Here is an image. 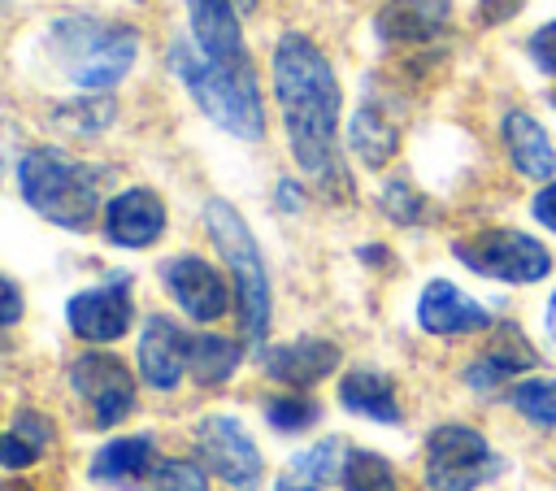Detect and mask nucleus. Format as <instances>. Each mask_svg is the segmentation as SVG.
Here are the masks:
<instances>
[{
  "instance_id": "20",
  "label": "nucleus",
  "mask_w": 556,
  "mask_h": 491,
  "mask_svg": "<svg viewBox=\"0 0 556 491\" xmlns=\"http://www.w3.org/2000/svg\"><path fill=\"white\" fill-rule=\"evenodd\" d=\"M348 148L361 156V165L382 169L395 156V148H400V130H395L391 117H382V109L361 104L352 113V122H348Z\"/></svg>"
},
{
  "instance_id": "21",
  "label": "nucleus",
  "mask_w": 556,
  "mask_h": 491,
  "mask_svg": "<svg viewBox=\"0 0 556 491\" xmlns=\"http://www.w3.org/2000/svg\"><path fill=\"white\" fill-rule=\"evenodd\" d=\"M152 469V439L148 435H130V439H113L91 456V478L109 482V487H126L135 478H143Z\"/></svg>"
},
{
  "instance_id": "13",
  "label": "nucleus",
  "mask_w": 556,
  "mask_h": 491,
  "mask_svg": "<svg viewBox=\"0 0 556 491\" xmlns=\"http://www.w3.org/2000/svg\"><path fill=\"white\" fill-rule=\"evenodd\" d=\"M417 326L426 335H443V339L447 335H478L491 326V313L478 300H469L456 282L434 278V282H426V291L417 300Z\"/></svg>"
},
{
  "instance_id": "8",
  "label": "nucleus",
  "mask_w": 556,
  "mask_h": 491,
  "mask_svg": "<svg viewBox=\"0 0 556 491\" xmlns=\"http://www.w3.org/2000/svg\"><path fill=\"white\" fill-rule=\"evenodd\" d=\"M70 382L87 400L96 426H117L135 408V374L113 352H83L70 361Z\"/></svg>"
},
{
  "instance_id": "25",
  "label": "nucleus",
  "mask_w": 556,
  "mask_h": 491,
  "mask_svg": "<svg viewBox=\"0 0 556 491\" xmlns=\"http://www.w3.org/2000/svg\"><path fill=\"white\" fill-rule=\"evenodd\" d=\"M339 482H343V491H395V469H391V461H382L378 452L348 448Z\"/></svg>"
},
{
  "instance_id": "35",
  "label": "nucleus",
  "mask_w": 556,
  "mask_h": 491,
  "mask_svg": "<svg viewBox=\"0 0 556 491\" xmlns=\"http://www.w3.org/2000/svg\"><path fill=\"white\" fill-rule=\"evenodd\" d=\"M517 9H521V0H478V17L486 26H500V22L517 17Z\"/></svg>"
},
{
  "instance_id": "22",
  "label": "nucleus",
  "mask_w": 556,
  "mask_h": 491,
  "mask_svg": "<svg viewBox=\"0 0 556 491\" xmlns=\"http://www.w3.org/2000/svg\"><path fill=\"white\" fill-rule=\"evenodd\" d=\"M534 365V352L521 343V335L508 326V339L504 343H495L491 352H482L473 365H465V382L473 387V391H491V387H500L504 378H513L517 369H530Z\"/></svg>"
},
{
  "instance_id": "15",
  "label": "nucleus",
  "mask_w": 556,
  "mask_h": 491,
  "mask_svg": "<svg viewBox=\"0 0 556 491\" xmlns=\"http://www.w3.org/2000/svg\"><path fill=\"white\" fill-rule=\"evenodd\" d=\"M191 13V30H195V48L217 61V65H248V48L239 35V9L230 0H187Z\"/></svg>"
},
{
  "instance_id": "1",
  "label": "nucleus",
  "mask_w": 556,
  "mask_h": 491,
  "mask_svg": "<svg viewBox=\"0 0 556 491\" xmlns=\"http://www.w3.org/2000/svg\"><path fill=\"white\" fill-rule=\"evenodd\" d=\"M274 96L282 109L295 165L308 178H317L326 191L352 196V182L343 178V161H339V109H343L339 78L326 52L300 30H287L274 43Z\"/></svg>"
},
{
  "instance_id": "37",
  "label": "nucleus",
  "mask_w": 556,
  "mask_h": 491,
  "mask_svg": "<svg viewBox=\"0 0 556 491\" xmlns=\"http://www.w3.org/2000/svg\"><path fill=\"white\" fill-rule=\"evenodd\" d=\"M543 326H547V335L556 339V291H552V300H547V317H543Z\"/></svg>"
},
{
  "instance_id": "28",
  "label": "nucleus",
  "mask_w": 556,
  "mask_h": 491,
  "mask_svg": "<svg viewBox=\"0 0 556 491\" xmlns=\"http://www.w3.org/2000/svg\"><path fill=\"white\" fill-rule=\"evenodd\" d=\"M148 491H208V474L191 461H161L148 478Z\"/></svg>"
},
{
  "instance_id": "9",
  "label": "nucleus",
  "mask_w": 556,
  "mask_h": 491,
  "mask_svg": "<svg viewBox=\"0 0 556 491\" xmlns=\"http://www.w3.org/2000/svg\"><path fill=\"white\" fill-rule=\"evenodd\" d=\"M130 274H109L100 287H87L65 300V322L87 343H113L130 330Z\"/></svg>"
},
{
  "instance_id": "12",
  "label": "nucleus",
  "mask_w": 556,
  "mask_h": 491,
  "mask_svg": "<svg viewBox=\"0 0 556 491\" xmlns=\"http://www.w3.org/2000/svg\"><path fill=\"white\" fill-rule=\"evenodd\" d=\"M165 235V204L152 187H126L104 204V239L117 248H152Z\"/></svg>"
},
{
  "instance_id": "33",
  "label": "nucleus",
  "mask_w": 556,
  "mask_h": 491,
  "mask_svg": "<svg viewBox=\"0 0 556 491\" xmlns=\"http://www.w3.org/2000/svg\"><path fill=\"white\" fill-rule=\"evenodd\" d=\"M22 322V291L0 274V335Z\"/></svg>"
},
{
  "instance_id": "2",
  "label": "nucleus",
  "mask_w": 556,
  "mask_h": 491,
  "mask_svg": "<svg viewBox=\"0 0 556 491\" xmlns=\"http://www.w3.org/2000/svg\"><path fill=\"white\" fill-rule=\"evenodd\" d=\"M109 182V169L87 165L70 156L65 148H30L17 161V187L22 200L65 230H87L100 213V191Z\"/></svg>"
},
{
  "instance_id": "29",
  "label": "nucleus",
  "mask_w": 556,
  "mask_h": 491,
  "mask_svg": "<svg viewBox=\"0 0 556 491\" xmlns=\"http://www.w3.org/2000/svg\"><path fill=\"white\" fill-rule=\"evenodd\" d=\"M70 130H78V135H96V130H104L109 122H113V100H74L70 109H61L56 113Z\"/></svg>"
},
{
  "instance_id": "16",
  "label": "nucleus",
  "mask_w": 556,
  "mask_h": 491,
  "mask_svg": "<svg viewBox=\"0 0 556 491\" xmlns=\"http://www.w3.org/2000/svg\"><path fill=\"white\" fill-rule=\"evenodd\" d=\"M500 139H504V152H508V161H513V169L521 178L547 182L556 174V148H552L547 130L539 126V117H530L526 109H508L504 113Z\"/></svg>"
},
{
  "instance_id": "32",
  "label": "nucleus",
  "mask_w": 556,
  "mask_h": 491,
  "mask_svg": "<svg viewBox=\"0 0 556 491\" xmlns=\"http://www.w3.org/2000/svg\"><path fill=\"white\" fill-rule=\"evenodd\" d=\"M43 452L26 439V435H17V430H9V435H0V465L4 469H26V465H35Z\"/></svg>"
},
{
  "instance_id": "14",
  "label": "nucleus",
  "mask_w": 556,
  "mask_h": 491,
  "mask_svg": "<svg viewBox=\"0 0 556 491\" xmlns=\"http://www.w3.org/2000/svg\"><path fill=\"white\" fill-rule=\"evenodd\" d=\"M187 343L191 335H182L169 317H148L139 330V378L152 391H174L187 369Z\"/></svg>"
},
{
  "instance_id": "5",
  "label": "nucleus",
  "mask_w": 556,
  "mask_h": 491,
  "mask_svg": "<svg viewBox=\"0 0 556 491\" xmlns=\"http://www.w3.org/2000/svg\"><path fill=\"white\" fill-rule=\"evenodd\" d=\"M204 226L222 252V261L230 265L235 274V300H239V326H243V343L248 348H261L265 343V330H269V274H265V261H261V248L248 230V222L235 213V204L226 200H208L204 204Z\"/></svg>"
},
{
  "instance_id": "11",
  "label": "nucleus",
  "mask_w": 556,
  "mask_h": 491,
  "mask_svg": "<svg viewBox=\"0 0 556 491\" xmlns=\"http://www.w3.org/2000/svg\"><path fill=\"white\" fill-rule=\"evenodd\" d=\"M161 282L191 322H217L230 309V287L204 256H191V252L169 256L161 265Z\"/></svg>"
},
{
  "instance_id": "27",
  "label": "nucleus",
  "mask_w": 556,
  "mask_h": 491,
  "mask_svg": "<svg viewBox=\"0 0 556 491\" xmlns=\"http://www.w3.org/2000/svg\"><path fill=\"white\" fill-rule=\"evenodd\" d=\"M378 209H382L391 222H400V226H413V222L426 217V200H421V191H417L408 178H391V182L378 191Z\"/></svg>"
},
{
  "instance_id": "18",
  "label": "nucleus",
  "mask_w": 556,
  "mask_h": 491,
  "mask_svg": "<svg viewBox=\"0 0 556 491\" xmlns=\"http://www.w3.org/2000/svg\"><path fill=\"white\" fill-rule=\"evenodd\" d=\"M452 22V0H382L374 26L387 43H426Z\"/></svg>"
},
{
  "instance_id": "6",
  "label": "nucleus",
  "mask_w": 556,
  "mask_h": 491,
  "mask_svg": "<svg viewBox=\"0 0 556 491\" xmlns=\"http://www.w3.org/2000/svg\"><path fill=\"white\" fill-rule=\"evenodd\" d=\"M500 469L504 461L491 452V443L473 426L447 421L430 430L426 439V487L430 491H473Z\"/></svg>"
},
{
  "instance_id": "26",
  "label": "nucleus",
  "mask_w": 556,
  "mask_h": 491,
  "mask_svg": "<svg viewBox=\"0 0 556 491\" xmlns=\"http://www.w3.org/2000/svg\"><path fill=\"white\" fill-rule=\"evenodd\" d=\"M513 408L534 426H556V378H526L513 387Z\"/></svg>"
},
{
  "instance_id": "23",
  "label": "nucleus",
  "mask_w": 556,
  "mask_h": 491,
  "mask_svg": "<svg viewBox=\"0 0 556 491\" xmlns=\"http://www.w3.org/2000/svg\"><path fill=\"white\" fill-rule=\"evenodd\" d=\"M239 356H243V348L226 335H191V343H187V369L195 374L200 387H222L235 374Z\"/></svg>"
},
{
  "instance_id": "39",
  "label": "nucleus",
  "mask_w": 556,
  "mask_h": 491,
  "mask_svg": "<svg viewBox=\"0 0 556 491\" xmlns=\"http://www.w3.org/2000/svg\"><path fill=\"white\" fill-rule=\"evenodd\" d=\"M278 491H321V487H295V482H278Z\"/></svg>"
},
{
  "instance_id": "34",
  "label": "nucleus",
  "mask_w": 556,
  "mask_h": 491,
  "mask_svg": "<svg viewBox=\"0 0 556 491\" xmlns=\"http://www.w3.org/2000/svg\"><path fill=\"white\" fill-rule=\"evenodd\" d=\"M530 213H534L539 226H547V230L556 235V182H547V187L530 200Z\"/></svg>"
},
{
  "instance_id": "4",
  "label": "nucleus",
  "mask_w": 556,
  "mask_h": 491,
  "mask_svg": "<svg viewBox=\"0 0 556 491\" xmlns=\"http://www.w3.org/2000/svg\"><path fill=\"white\" fill-rule=\"evenodd\" d=\"M48 48L70 83H78L87 91H109L130 74V65L139 56V35L126 22L70 13V17L52 22Z\"/></svg>"
},
{
  "instance_id": "41",
  "label": "nucleus",
  "mask_w": 556,
  "mask_h": 491,
  "mask_svg": "<svg viewBox=\"0 0 556 491\" xmlns=\"http://www.w3.org/2000/svg\"><path fill=\"white\" fill-rule=\"evenodd\" d=\"M552 104H556V91H552Z\"/></svg>"
},
{
  "instance_id": "40",
  "label": "nucleus",
  "mask_w": 556,
  "mask_h": 491,
  "mask_svg": "<svg viewBox=\"0 0 556 491\" xmlns=\"http://www.w3.org/2000/svg\"><path fill=\"white\" fill-rule=\"evenodd\" d=\"M0 169H4V139H0Z\"/></svg>"
},
{
  "instance_id": "17",
  "label": "nucleus",
  "mask_w": 556,
  "mask_h": 491,
  "mask_svg": "<svg viewBox=\"0 0 556 491\" xmlns=\"http://www.w3.org/2000/svg\"><path fill=\"white\" fill-rule=\"evenodd\" d=\"M334 369H339V348L330 339L304 335V339H291V343H278L265 352V374L287 387H313Z\"/></svg>"
},
{
  "instance_id": "31",
  "label": "nucleus",
  "mask_w": 556,
  "mask_h": 491,
  "mask_svg": "<svg viewBox=\"0 0 556 491\" xmlns=\"http://www.w3.org/2000/svg\"><path fill=\"white\" fill-rule=\"evenodd\" d=\"M526 52H530V61L539 65V74H547V78H556V17H552L547 26H539V30L530 35V43H526Z\"/></svg>"
},
{
  "instance_id": "24",
  "label": "nucleus",
  "mask_w": 556,
  "mask_h": 491,
  "mask_svg": "<svg viewBox=\"0 0 556 491\" xmlns=\"http://www.w3.org/2000/svg\"><path fill=\"white\" fill-rule=\"evenodd\" d=\"M343 456H348V448H343L339 439H321V443H313L308 452H300V456L287 465V474H282L278 482L321 487V482H330V478L343 474Z\"/></svg>"
},
{
  "instance_id": "19",
  "label": "nucleus",
  "mask_w": 556,
  "mask_h": 491,
  "mask_svg": "<svg viewBox=\"0 0 556 491\" xmlns=\"http://www.w3.org/2000/svg\"><path fill=\"white\" fill-rule=\"evenodd\" d=\"M339 404H343L348 413L369 417V421H387V426L400 421L395 382H391L387 374H378V369H352V374H343V382H339Z\"/></svg>"
},
{
  "instance_id": "30",
  "label": "nucleus",
  "mask_w": 556,
  "mask_h": 491,
  "mask_svg": "<svg viewBox=\"0 0 556 491\" xmlns=\"http://www.w3.org/2000/svg\"><path fill=\"white\" fill-rule=\"evenodd\" d=\"M265 417H269L274 430H308V426L317 421V404H313V400H295V395L269 400V404H265Z\"/></svg>"
},
{
  "instance_id": "3",
  "label": "nucleus",
  "mask_w": 556,
  "mask_h": 491,
  "mask_svg": "<svg viewBox=\"0 0 556 491\" xmlns=\"http://www.w3.org/2000/svg\"><path fill=\"white\" fill-rule=\"evenodd\" d=\"M169 70L182 78V87L191 91V100L208 113V122H217L226 135L256 143L265 135V104L252 78V65H217L208 61L191 39H174L169 43Z\"/></svg>"
},
{
  "instance_id": "10",
  "label": "nucleus",
  "mask_w": 556,
  "mask_h": 491,
  "mask_svg": "<svg viewBox=\"0 0 556 491\" xmlns=\"http://www.w3.org/2000/svg\"><path fill=\"white\" fill-rule=\"evenodd\" d=\"M195 448H200V456L208 461V469L217 474V478H226L230 487H243V491H252L256 482H261V474H265V461H261V448L252 443V435L235 421V417H204L200 426H195Z\"/></svg>"
},
{
  "instance_id": "7",
  "label": "nucleus",
  "mask_w": 556,
  "mask_h": 491,
  "mask_svg": "<svg viewBox=\"0 0 556 491\" xmlns=\"http://www.w3.org/2000/svg\"><path fill=\"white\" fill-rule=\"evenodd\" d=\"M452 256L473 274L500 278V282H539L552 269L547 248L521 230H482V235L456 239Z\"/></svg>"
},
{
  "instance_id": "38",
  "label": "nucleus",
  "mask_w": 556,
  "mask_h": 491,
  "mask_svg": "<svg viewBox=\"0 0 556 491\" xmlns=\"http://www.w3.org/2000/svg\"><path fill=\"white\" fill-rule=\"evenodd\" d=\"M230 4H235L239 13H252V9H256V0H230Z\"/></svg>"
},
{
  "instance_id": "36",
  "label": "nucleus",
  "mask_w": 556,
  "mask_h": 491,
  "mask_svg": "<svg viewBox=\"0 0 556 491\" xmlns=\"http://www.w3.org/2000/svg\"><path fill=\"white\" fill-rule=\"evenodd\" d=\"M274 200L287 209V213H300L304 209V191L295 187V182H278V191H274Z\"/></svg>"
}]
</instances>
